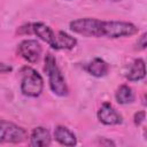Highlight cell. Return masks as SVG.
<instances>
[{"label":"cell","instance_id":"obj_1","mask_svg":"<svg viewBox=\"0 0 147 147\" xmlns=\"http://www.w3.org/2000/svg\"><path fill=\"white\" fill-rule=\"evenodd\" d=\"M72 32L88 38H110L117 39L131 37L138 33L139 29L131 22L125 21H103L94 17H82L69 23Z\"/></svg>","mask_w":147,"mask_h":147},{"label":"cell","instance_id":"obj_4","mask_svg":"<svg viewBox=\"0 0 147 147\" xmlns=\"http://www.w3.org/2000/svg\"><path fill=\"white\" fill-rule=\"evenodd\" d=\"M21 92L28 98H38L44 90V79L41 75L31 67H23L21 70Z\"/></svg>","mask_w":147,"mask_h":147},{"label":"cell","instance_id":"obj_3","mask_svg":"<svg viewBox=\"0 0 147 147\" xmlns=\"http://www.w3.org/2000/svg\"><path fill=\"white\" fill-rule=\"evenodd\" d=\"M44 70L48 78V85L51 91L60 96L64 98L69 94V87L67 85L65 78L61 71V69L57 65L56 59L52 53H47L45 56V67Z\"/></svg>","mask_w":147,"mask_h":147},{"label":"cell","instance_id":"obj_11","mask_svg":"<svg viewBox=\"0 0 147 147\" xmlns=\"http://www.w3.org/2000/svg\"><path fill=\"white\" fill-rule=\"evenodd\" d=\"M54 138L55 140L62 146H75L77 145V137L76 134L64 125H57L54 130Z\"/></svg>","mask_w":147,"mask_h":147},{"label":"cell","instance_id":"obj_6","mask_svg":"<svg viewBox=\"0 0 147 147\" xmlns=\"http://www.w3.org/2000/svg\"><path fill=\"white\" fill-rule=\"evenodd\" d=\"M42 53V47L37 39H24L17 45V54L29 63L39 61Z\"/></svg>","mask_w":147,"mask_h":147},{"label":"cell","instance_id":"obj_7","mask_svg":"<svg viewBox=\"0 0 147 147\" xmlns=\"http://www.w3.org/2000/svg\"><path fill=\"white\" fill-rule=\"evenodd\" d=\"M98 119L105 125H118L123 123V116L109 102H103L96 113Z\"/></svg>","mask_w":147,"mask_h":147},{"label":"cell","instance_id":"obj_2","mask_svg":"<svg viewBox=\"0 0 147 147\" xmlns=\"http://www.w3.org/2000/svg\"><path fill=\"white\" fill-rule=\"evenodd\" d=\"M21 33L37 36L55 51H69L76 47L77 39L64 31H54L49 25L42 22H33L20 28Z\"/></svg>","mask_w":147,"mask_h":147},{"label":"cell","instance_id":"obj_5","mask_svg":"<svg viewBox=\"0 0 147 147\" xmlns=\"http://www.w3.org/2000/svg\"><path fill=\"white\" fill-rule=\"evenodd\" d=\"M28 139L24 127L0 118V144H21Z\"/></svg>","mask_w":147,"mask_h":147},{"label":"cell","instance_id":"obj_12","mask_svg":"<svg viewBox=\"0 0 147 147\" xmlns=\"http://www.w3.org/2000/svg\"><path fill=\"white\" fill-rule=\"evenodd\" d=\"M115 99H116L117 103H119V105H129L136 100V94L131 86L123 84L116 90Z\"/></svg>","mask_w":147,"mask_h":147},{"label":"cell","instance_id":"obj_9","mask_svg":"<svg viewBox=\"0 0 147 147\" xmlns=\"http://www.w3.org/2000/svg\"><path fill=\"white\" fill-rule=\"evenodd\" d=\"M145 76H146V65H145V61L140 57L133 60V62L130 63L125 72V77L129 82H139L144 79Z\"/></svg>","mask_w":147,"mask_h":147},{"label":"cell","instance_id":"obj_13","mask_svg":"<svg viewBox=\"0 0 147 147\" xmlns=\"http://www.w3.org/2000/svg\"><path fill=\"white\" fill-rule=\"evenodd\" d=\"M146 38H147V33L146 32H144L140 37H138V40H137V42H136V49H138V51H144L145 48H146V46H147V41H146Z\"/></svg>","mask_w":147,"mask_h":147},{"label":"cell","instance_id":"obj_14","mask_svg":"<svg viewBox=\"0 0 147 147\" xmlns=\"http://www.w3.org/2000/svg\"><path fill=\"white\" fill-rule=\"evenodd\" d=\"M145 119H146V113H145L144 110L137 111V113L133 115V122H134V124H136L137 126L141 125V124L145 122Z\"/></svg>","mask_w":147,"mask_h":147},{"label":"cell","instance_id":"obj_16","mask_svg":"<svg viewBox=\"0 0 147 147\" xmlns=\"http://www.w3.org/2000/svg\"><path fill=\"white\" fill-rule=\"evenodd\" d=\"M111 1H121V0H111Z\"/></svg>","mask_w":147,"mask_h":147},{"label":"cell","instance_id":"obj_17","mask_svg":"<svg viewBox=\"0 0 147 147\" xmlns=\"http://www.w3.org/2000/svg\"><path fill=\"white\" fill-rule=\"evenodd\" d=\"M67 1H71V0H67Z\"/></svg>","mask_w":147,"mask_h":147},{"label":"cell","instance_id":"obj_10","mask_svg":"<svg viewBox=\"0 0 147 147\" xmlns=\"http://www.w3.org/2000/svg\"><path fill=\"white\" fill-rule=\"evenodd\" d=\"M110 69V65L101 57H94L92 61H90L85 65V70L93 77L101 78L108 75Z\"/></svg>","mask_w":147,"mask_h":147},{"label":"cell","instance_id":"obj_15","mask_svg":"<svg viewBox=\"0 0 147 147\" xmlns=\"http://www.w3.org/2000/svg\"><path fill=\"white\" fill-rule=\"evenodd\" d=\"M13 70V67L8 63H5V62H0V75L2 74H8Z\"/></svg>","mask_w":147,"mask_h":147},{"label":"cell","instance_id":"obj_8","mask_svg":"<svg viewBox=\"0 0 147 147\" xmlns=\"http://www.w3.org/2000/svg\"><path fill=\"white\" fill-rule=\"evenodd\" d=\"M30 145L33 147H46L52 144L49 131L44 126L34 127L30 133Z\"/></svg>","mask_w":147,"mask_h":147}]
</instances>
